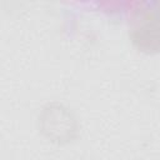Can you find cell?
I'll return each instance as SVG.
<instances>
[{"mask_svg": "<svg viewBox=\"0 0 160 160\" xmlns=\"http://www.w3.org/2000/svg\"><path fill=\"white\" fill-rule=\"evenodd\" d=\"M129 36L140 51H160V1L134 4L129 16Z\"/></svg>", "mask_w": 160, "mask_h": 160, "instance_id": "6da1fadb", "label": "cell"}]
</instances>
